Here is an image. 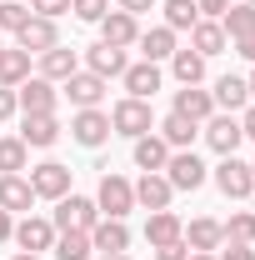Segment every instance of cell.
<instances>
[{
    "mask_svg": "<svg viewBox=\"0 0 255 260\" xmlns=\"http://www.w3.org/2000/svg\"><path fill=\"white\" fill-rule=\"evenodd\" d=\"M110 130L115 135H125V140H140V135H150L155 130V110H150V100H115V110H110Z\"/></svg>",
    "mask_w": 255,
    "mask_h": 260,
    "instance_id": "1",
    "label": "cell"
},
{
    "mask_svg": "<svg viewBox=\"0 0 255 260\" xmlns=\"http://www.w3.org/2000/svg\"><path fill=\"white\" fill-rule=\"evenodd\" d=\"M95 205H100V215H110V220H125L130 210H135V185H130L125 175L105 170V175H100V190H95Z\"/></svg>",
    "mask_w": 255,
    "mask_h": 260,
    "instance_id": "2",
    "label": "cell"
},
{
    "mask_svg": "<svg viewBox=\"0 0 255 260\" xmlns=\"http://www.w3.org/2000/svg\"><path fill=\"white\" fill-rule=\"evenodd\" d=\"M95 220H100V205L90 200V195H60L55 200V215H50V225L55 230H95Z\"/></svg>",
    "mask_w": 255,
    "mask_h": 260,
    "instance_id": "3",
    "label": "cell"
},
{
    "mask_svg": "<svg viewBox=\"0 0 255 260\" xmlns=\"http://www.w3.org/2000/svg\"><path fill=\"white\" fill-rule=\"evenodd\" d=\"M215 185H220L225 200H250V195H255V175H250V165L240 160V155H220V165H215Z\"/></svg>",
    "mask_w": 255,
    "mask_h": 260,
    "instance_id": "4",
    "label": "cell"
},
{
    "mask_svg": "<svg viewBox=\"0 0 255 260\" xmlns=\"http://www.w3.org/2000/svg\"><path fill=\"white\" fill-rule=\"evenodd\" d=\"M110 135H115V130H110V115H105L100 105H90V110H75V120H70V140H75V145L100 150Z\"/></svg>",
    "mask_w": 255,
    "mask_h": 260,
    "instance_id": "5",
    "label": "cell"
},
{
    "mask_svg": "<svg viewBox=\"0 0 255 260\" xmlns=\"http://www.w3.org/2000/svg\"><path fill=\"white\" fill-rule=\"evenodd\" d=\"M30 190H35V200H60V195H70V165H60V160H40V165H30Z\"/></svg>",
    "mask_w": 255,
    "mask_h": 260,
    "instance_id": "6",
    "label": "cell"
},
{
    "mask_svg": "<svg viewBox=\"0 0 255 260\" xmlns=\"http://www.w3.org/2000/svg\"><path fill=\"white\" fill-rule=\"evenodd\" d=\"M160 175L170 180V190H200L205 185V165H200L195 150H170V160H165Z\"/></svg>",
    "mask_w": 255,
    "mask_h": 260,
    "instance_id": "7",
    "label": "cell"
},
{
    "mask_svg": "<svg viewBox=\"0 0 255 260\" xmlns=\"http://www.w3.org/2000/svg\"><path fill=\"white\" fill-rule=\"evenodd\" d=\"M15 100H20V115H55L60 90H55L45 75H30L25 85H15Z\"/></svg>",
    "mask_w": 255,
    "mask_h": 260,
    "instance_id": "8",
    "label": "cell"
},
{
    "mask_svg": "<svg viewBox=\"0 0 255 260\" xmlns=\"http://www.w3.org/2000/svg\"><path fill=\"white\" fill-rule=\"evenodd\" d=\"M200 135H205V145L215 150V155H235L240 150V115H225V110H215L205 125H200Z\"/></svg>",
    "mask_w": 255,
    "mask_h": 260,
    "instance_id": "9",
    "label": "cell"
},
{
    "mask_svg": "<svg viewBox=\"0 0 255 260\" xmlns=\"http://www.w3.org/2000/svg\"><path fill=\"white\" fill-rule=\"evenodd\" d=\"M15 45H20V50H30V55H45V50H55V45H60V30H55V20L30 15V20L15 30Z\"/></svg>",
    "mask_w": 255,
    "mask_h": 260,
    "instance_id": "10",
    "label": "cell"
},
{
    "mask_svg": "<svg viewBox=\"0 0 255 260\" xmlns=\"http://www.w3.org/2000/svg\"><path fill=\"white\" fill-rule=\"evenodd\" d=\"M170 115H185V120H195V125H205V120L215 115V100H210V90H200V85H180Z\"/></svg>",
    "mask_w": 255,
    "mask_h": 260,
    "instance_id": "11",
    "label": "cell"
},
{
    "mask_svg": "<svg viewBox=\"0 0 255 260\" xmlns=\"http://www.w3.org/2000/svg\"><path fill=\"white\" fill-rule=\"evenodd\" d=\"M100 40L115 45V50H130V45L140 40V20L125 15V10H105V20H100Z\"/></svg>",
    "mask_w": 255,
    "mask_h": 260,
    "instance_id": "12",
    "label": "cell"
},
{
    "mask_svg": "<svg viewBox=\"0 0 255 260\" xmlns=\"http://www.w3.org/2000/svg\"><path fill=\"white\" fill-rule=\"evenodd\" d=\"M20 250H30V255H40V250H50L55 245V225L45 220V215H25L20 225H15V235H10Z\"/></svg>",
    "mask_w": 255,
    "mask_h": 260,
    "instance_id": "13",
    "label": "cell"
},
{
    "mask_svg": "<svg viewBox=\"0 0 255 260\" xmlns=\"http://www.w3.org/2000/svg\"><path fill=\"white\" fill-rule=\"evenodd\" d=\"M125 50H115V45H105V40H95L90 50H85V70L90 75H100V80H120L125 75Z\"/></svg>",
    "mask_w": 255,
    "mask_h": 260,
    "instance_id": "14",
    "label": "cell"
},
{
    "mask_svg": "<svg viewBox=\"0 0 255 260\" xmlns=\"http://www.w3.org/2000/svg\"><path fill=\"white\" fill-rule=\"evenodd\" d=\"M105 85H110V80H100V75H90V70H75V75L65 80V95H70L75 110H90V105L105 100Z\"/></svg>",
    "mask_w": 255,
    "mask_h": 260,
    "instance_id": "15",
    "label": "cell"
},
{
    "mask_svg": "<svg viewBox=\"0 0 255 260\" xmlns=\"http://www.w3.org/2000/svg\"><path fill=\"white\" fill-rule=\"evenodd\" d=\"M170 200H175V190H170V180H165L160 170H145V175L135 180V205H145V210H170Z\"/></svg>",
    "mask_w": 255,
    "mask_h": 260,
    "instance_id": "16",
    "label": "cell"
},
{
    "mask_svg": "<svg viewBox=\"0 0 255 260\" xmlns=\"http://www.w3.org/2000/svg\"><path fill=\"white\" fill-rule=\"evenodd\" d=\"M90 245H95L100 255H125V250H130V230H125V220L100 215L95 230H90Z\"/></svg>",
    "mask_w": 255,
    "mask_h": 260,
    "instance_id": "17",
    "label": "cell"
},
{
    "mask_svg": "<svg viewBox=\"0 0 255 260\" xmlns=\"http://www.w3.org/2000/svg\"><path fill=\"white\" fill-rule=\"evenodd\" d=\"M120 80H125V95L150 100V95L160 90V80H165V75H160L155 60H140V65H125V75H120Z\"/></svg>",
    "mask_w": 255,
    "mask_h": 260,
    "instance_id": "18",
    "label": "cell"
},
{
    "mask_svg": "<svg viewBox=\"0 0 255 260\" xmlns=\"http://www.w3.org/2000/svg\"><path fill=\"white\" fill-rule=\"evenodd\" d=\"M35 205V190L25 175H0V210H10V215H30Z\"/></svg>",
    "mask_w": 255,
    "mask_h": 260,
    "instance_id": "19",
    "label": "cell"
},
{
    "mask_svg": "<svg viewBox=\"0 0 255 260\" xmlns=\"http://www.w3.org/2000/svg\"><path fill=\"white\" fill-rule=\"evenodd\" d=\"M210 100H215V110L235 115V110H245V105H250V85H245L240 75H220V80H215V90H210Z\"/></svg>",
    "mask_w": 255,
    "mask_h": 260,
    "instance_id": "20",
    "label": "cell"
},
{
    "mask_svg": "<svg viewBox=\"0 0 255 260\" xmlns=\"http://www.w3.org/2000/svg\"><path fill=\"white\" fill-rule=\"evenodd\" d=\"M20 140H25L30 150H50V145L60 140V120H55V115H25V120H20Z\"/></svg>",
    "mask_w": 255,
    "mask_h": 260,
    "instance_id": "21",
    "label": "cell"
},
{
    "mask_svg": "<svg viewBox=\"0 0 255 260\" xmlns=\"http://www.w3.org/2000/svg\"><path fill=\"white\" fill-rule=\"evenodd\" d=\"M75 70H80V55H75L70 45H55V50H45V55H40V75H45L50 85H65Z\"/></svg>",
    "mask_w": 255,
    "mask_h": 260,
    "instance_id": "22",
    "label": "cell"
},
{
    "mask_svg": "<svg viewBox=\"0 0 255 260\" xmlns=\"http://www.w3.org/2000/svg\"><path fill=\"white\" fill-rule=\"evenodd\" d=\"M135 45H140V55H145V60H155V65H160V60H170V55L180 50L170 25H150V30H140V40H135Z\"/></svg>",
    "mask_w": 255,
    "mask_h": 260,
    "instance_id": "23",
    "label": "cell"
},
{
    "mask_svg": "<svg viewBox=\"0 0 255 260\" xmlns=\"http://www.w3.org/2000/svg\"><path fill=\"white\" fill-rule=\"evenodd\" d=\"M145 240H150V245L185 240V225H180V215H175V210H150V220H145Z\"/></svg>",
    "mask_w": 255,
    "mask_h": 260,
    "instance_id": "24",
    "label": "cell"
},
{
    "mask_svg": "<svg viewBox=\"0 0 255 260\" xmlns=\"http://www.w3.org/2000/svg\"><path fill=\"white\" fill-rule=\"evenodd\" d=\"M155 135L170 145V150H190L195 135H200V125H195V120H185V115H165V120L155 125Z\"/></svg>",
    "mask_w": 255,
    "mask_h": 260,
    "instance_id": "25",
    "label": "cell"
},
{
    "mask_svg": "<svg viewBox=\"0 0 255 260\" xmlns=\"http://www.w3.org/2000/svg\"><path fill=\"white\" fill-rule=\"evenodd\" d=\"M30 80V50H20V45H5L0 50V85H25Z\"/></svg>",
    "mask_w": 255,
    "mask_h": 260,
    "instance_id": "26",
    "label": "cell"
},
{
    "mask_svg": "<svg viewBox=\"0 0 255 260\" xmlns=\"http://www.w3.org/2000/svg\"><path fill=\"white\" fill-rule=\"evenodd\" d=\"M55 260H90L95 245H90V230H55Z\"/></svg>",
    "mask_w": 255,
    "mask_h": 260,
    "instance_id": "27",
    "label": "cell"
},
{
    "mask_svg": "<svg viewBox=\"0 0 255 260\" xmlns=\"http://www.w3.org/2000/svg\"><path fill=\"white\" fill-rule=\"evenodd\" d=\"M190 50H200L205 60H210V55H220V50H230V40H225V30H220V20H195Z\"/></svg>",
    "mask_w": 255,
    "mask_h": 260,
    "instance_id": "28",
    "label": "cell"
},
{
    "mask_svg": "<svg viewBox=\"0 0 255 260\" xmlns=\"http://www.w3.org/2000/svg\"><path fill=\"white\" fill-rule=\"evenodd\" d=\"M220 240H225V225L210 220V215H200V220L185 225V245L190 250H220Z\"/></svg>",
    "mask_w": 255,
    "mask_h": 260,
    "instance_id": "29",
    "label": "cell"
},
{
    "mask_svg": "<svg viewBox=\"0 0 255 260\" xmlns=\"http://www.w3.org/2000/svg\"><path fill=\"white\" fill-rule=\"evenodd\" d=\"M170 75H175L180 85H200V80H205V55L190 50V45L175 50V55H170Z\"/></svg>",
    "mask_w": 255,
    "mask_h": 260,
    "instance_id": "30",
    "label": "cell"
},
{
    "mask_svg": "<svg viewBox=\"0 0 255 260\" xmlns=\"http://www.w3.org/2000/svg\"><path fill=\"white\" fill-rule=\"evenodd\" d=\"M30 170V145L20 135H0V175H20Z\"/></svg>",
    "mask_w": 255,
    "mask_h": 260,
    "instance_id": "31",
    "label": "cell"
},
{
    "mask_svg": "<svg viewBox=\"0 0 255 260\" xmlns=\"http://www.w3.org/2000/svg\"><path fill=\"white\" fill-rule=\"evenodd\" d=\"M165 160H170V145L160 140L155 130L135 140V165H140V170H165Z\"/></svg>",
    "mask_w": 255,
    "mask_h": 260,
    "instance_id": "32",
    "label": "cell"
},
{
    "mask_svg": "<svg viewBox=\"0 0 255 260\" xmlns=\"http://www.w3.org/2000/svg\"><path fill=\"white\" fill-rule=\"evenodd\" d=\"M220 30H225V40H240V35H250V30H255V5L235 0V5L220 15Z\"/></svg>",
    "mask_w": 255,
    "mask_h": 260,
    "instance_id": "33",
    "label": "cell"
},
{
    "mask_svg": "<svg viewBox=\"0 0 255 260\" xmlns=\"http://www.w3.org/2000/svg\"><path fill=\"white\" fill-rule=\"evenodd\" d=\"M160 10H165V20H160V25H170L175 35H180V30H195V20H200L195 0H165Z\"/></svg>",
    "mask_w": 255,
    "mask_h": 260,
    "instance_id": "34",
    "label": "cell"
},
{
    "mask_svg": "<svg viewBox=\"0 0 255 260\" xmlns=\"http://www.w3.org/2000/svg\"><path fill=\"white\" fill-rule=\"evenodd\" d=\"M225 240H240V245H255V210H235L225 220Z\"/></svg>",
    "mask_w": 255,
    "mask_h": 260,
    "instance_id": "35",
    "label": "cell"
},
{
    "mask_svg": "<svg viewBox=\"0 0 255 260\" xmlns=\"http://www.w3.org/2000/svg\"><path fill=\"white\" fill-rule=\"evenodd\" d=\"M25 20H30V5H20V0H0V30L15 35Z\"/></svg>",
    "mask_w": 255,
    "mask_h": 260,
    "instance_id": "36",
    "label": "cell"
},
{
    "mask_svg": "<svg viewBox=\"0 0 255 260\" xmlns=\"http://www.w3.org/2000/svg\"><path fill=\"white\" fill-rule=\"evenodd\" d=\"M70 10H75V20L100 25V20H105V10H110V0H70Z\"/></svg>",
    "mask_w": 255,
    "mask_h": 260,
    "instance_id": "37",
    "label": "cell"
},
{
    "mask_svg": "<svg viewBox=\"0 0 255 260\" xmlns=\"http://www.w3.org/2000/svg\"><path fill=\"white\" fill-rule=\"evenodd\" d=\"M215 260H255V245H240V240H220Z\"/></svg>",
    "mask_w": 255,
    "mask_h": 260,
    "instance_id": "38",
    "label": "cell"
},
{
    "mask_svg": "<svg viewBox=\"0 0 255 260\" xmlns=\"http://www.w3.org/2000/svg\"><path fill=\"white\" fill-rule=\"evenodd\" d=\"M70 10V0H30V15H45V20H60Z\"/></svg>",
    "mask_w": 255,
    "mask_h": 260,
    "instance_id": "39",
    "label": "cell"
},
{
    "mask_svg": "<svg viewBox=\"0 0 255 260\" xmlns=\"http://www.w3.org/2000/svg\"><path fill=\"white\" fill-rule=\"evenodd\" d=\"M155 260H190V245H185V240H170V245H155Z\"/></svg>",
    "mask_w": 255,
    "mask_h": 260,
    "instance_id": "40",
    "label": "cell"
},
{
    "mask_svg": "<svg viewBox=\"0 0 255 260\" xmlns=\"http://www.w3.org/2000/svg\"><path fill=\"white\" fill-rule=\"evenodd\" d=\"M195 10H200V20H220L230 10V0H195Z\"/></svg>",
    "mask_w": 255,
    "mask_h": 260,
    "instance_id": "41",
    "label": "cell"
},
{
    "mask_svg": "<svg viewBox=\"0 0 255 260\" xmlns=\"http://www.w3.org/2000/svg\"><path fill=\"white\" fill-rule=\"evenodd\" d=\"M160 0H115V10H125V15H135V20H140V15H145V10H155Z\"/></svg>",
    "mask_w": 255,
    "mask_h": 260,
    "instance_id": "42",
    "label": "cell"
},
{
    "mask_svg": "<svg viewBox=\"0 0 255 260\" xmlns=\"http://www.w3.org/2000/svg\"><path fill=\"white\" fill-rule=\"evenodd\" d=\"M15 110H20V100H15V90H10V85H0V120H10Z\"/></svg>",
    "mask_w": 255,
    "mask_h": 260,
    "instance_id": "43",
    "label": "cell"
},
{
    "mask_svg": "<svg viewBox=\"0 0 255 260\" xmlns=\"http://www.w3.org/2000/svg\"><path fill=\"white\" fill-rule=\"evenodd\" d=\"M230 50H235V55H245V60L255 65V30H250V35H240V40H230Z\"/></svg>",
    "mask_w": 255,
    "mask_h": 260,
    "instance_id": "44",
    "label": "cell"
},
{
    "mask_svg": "<svg viewBox=\"0 0 255 260\" xmlns=\"http://www.w3.org/2000/svg\"><path fill=\"white\" fill-rule=\"evenodd\" d=\"M240 135H245V140H255V100L240 110Z\"/></svg>",
    "mask_w": 255,
    "mask_h": 260,
    "instance_id": "45",
    "label": "cell"
},
{
    "mask_svg": "<svg viewBox=\"0 0 255 260\" xmlns=\"http://www.w3.org/2000/svg\"><path fill=\"white\" fill-rule=\"evenodd\" d=\"M10 235H15V215H10V210H0V245H5Z\"/></svg>",
    "mask_w": 255,
    "mask_h": 260,
    "instance_id": "46",
    "label": "cell"
},
{
    "mask_svg": "<svg viewBox=\"0 0 255 260\" xmlns=\"http://www.w3.org/2000/svg\"><path fill=\"white\" fill-rule=\"evenodd\" d=\"M190 260H215V250H190Z\"/></svg>",
    "mask_w": 255,
    "mask_h": 260,
    "instance_id": "47",
    "label": "cell"
},
{
    "mask_svg": "<svg viewBox=\"0 0 255 260\" xmlns=\"http://www.w3.org/2000/svg\"><path fill=\"white\" fill-rule=\"evenodd\" d=\"M15 260H40V255H30V250H20V255H15Z\"/></svg>",
    "mask_w": 255,
    "mask_h": 260,
    "instance_id": "48",
    "label": "cell"
},
{
    "mask_svg": "<svg viewBox=\"0 0 255 260\" xmlns=\"http://www.w3.org/2000/svg\"><path fill=\"white\" fill-rule=\"evenodd\" d=\"M245 85H250V100H255V75H250V80H245Z\"/></svg>",
    "mask_w": 255,
    "mask_h": 260,
    "instance_id": "49",
    "label": "cell"
},
{
    "mask_svg": "<svg viewBox=\"0 0 255 260\" xmlns=\"http://www.w3.org/2000/svg\"><path fill=\"white\" fill-rule=\"evenodd\" d=\"M100 260H130V255H100Z\"/></svg>",
    "mask_w": 255,
    "mask_h": 260,
    "instance_id": "50",
    "label": "cell"
},
{
    "mask_svg": "<svg viewBox=\"0 0 255 260\" xmlns=\"http://www.w3.org/2000/svg\"><path fill=\"white\" fill-rule=\"evenodd\" d=\"M250 175H255V160H250Z\"/></svg>",
    "mask_w": 255,
    "mask_h": 260,
    "instance_id": "51",
    "label": "cell"
},
{
    "mask_svg": "<svg viewBox=\"0 0 255 260\" xmlns=\"http://www.w3.org/2000/svg\"><path fill=\"white\" fill-rule=\"evenodd\" d=\"M245 5H255V0H245Z\"/></svg>",
    "mask_w": 255,
    "mask_h": 260,
    "instance_id": "52",
    "label": "cell"
},
{
    "mask_svg": "<svg viewBox=\"0 0 255 260\" xmlns=\"http://www.w3.org/2000/svg\"><path fill=\"white\" fill-rule=\"evenodd\" d=\"M0 50H5V45H0Z\"/></svg>",
    "mask_w": 255,
    "mask_h": 260,
    "instance_id": "53",
    "label": "cell"
},
{
    "mask_svg": "<svg viewBox=\"0 0 255 260\" xmlns=\"http://www.w3.org/2000/svg\"><path fill=\"white\" fill-rule=\"evenodd\" d=\"M250 210H255V205H250Z\"/></svg>",
    "mask_w": 255,
    "mask_h": 260,
    "instance_id": "54",
    "label": "cell"
}]
</instances>
